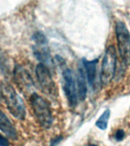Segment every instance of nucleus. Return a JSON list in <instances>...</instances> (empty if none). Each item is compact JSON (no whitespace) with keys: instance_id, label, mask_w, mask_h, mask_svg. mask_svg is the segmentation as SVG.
<instances>
[{"instance_id":"nucleus-1","label":"nucleus","mask_w":130,"mask_h":146,"mask_svg":"<svg viewBox=\"0 0 130 146\" xmlns=\"http://www.w3.org/2000/svg\"><path fill=\"white\" fill-rule=\"evenodd\" d=\"M2 98L6 103L8 110L15 118L24 120L26 116V110L24 101L11 84L4 82L2 84Z\"/></svg>"},{"instance_id":"nucleus-2","label":"nucleus","mask_w":130,"mask_h":146,"mask_svg":"<svg viewBox=\"0 0 130 146\" xmlns=\"http://www.w3.org/2000/svg\"><path fill=\"white\" fill-rule=\"evenodd\" d=\"M30 102L38 123L43 128L49 129L53 122V116L47 100L34 92L31 94Z\"/></svg>"},{"instance_id":"nucleus-3","label":"nucleus","mask_w":130,"mask_h":146,"mask_svg":"<svg viewBox=\"0 0 130 146\" xmlns=\"http://www.w3.org/2000/svg\"><path fill=\"white\" fill-rule=\"evenodd\" d=\"M116 41L121 61L125 66H130V33L125 23H116L115 27Z\"/></svg>"},{"instance_id":"nucleus-4","label":"nucleus","mask_w":130,"mask_h":146,"mask_svg":"<svg viewBox=\"0 0 130 146\" xmlns=\"http://www.w3.org/2000/svg\"><path fill=\"white\" fill-rule=\"evenodd\" d=\"M116 49L113 45H110L107 47L103 58L101 71H100V82L103 86H107L113 79L116 67Z\"/></svg>"},{"instance_id":"nucleus-5","label":"nucleus","mask_w":130,"mask_h":146,"mask_svg":"<svg viewBox=\"0 0 130 146\" xmlns=\"http://www.w3.org/2000/svg\"><path fill=\"white\" fill-rule=\"evenodd\" d=\"M35 72L36 79L42 91L51 98H56L58 91L56 85L52 79L50 68L43 63L40 62L36 65Z\"/></svg>"},{"instance_id":"nucleus-6","label":"nucleus","mask_w":130,"mask_h":146,"mask_svg":"<svg viewBox=\"0 0 130 146\" xmlns=\"http://www.w3.org/2000/svg\"><path fill=\"white\" fill-rule=\"evenodd\" d=\"M64 84L63 90L66 98L68 99L69 104L72 107H75L77 104L78 91H76L75 79L72 71L69 68H66L62 72Z\"/></svg>"},{"instance_id":"nucleus-7","label":"nucleus","mask_w":130,"mask_h":146,"mask_svg":"<svg viewBox=\"0 0 130 146\" xmlns=\"http://www.w3.org/2000/svg\"><path fill=\"white\" fill-rule=\"evenodd\" d=\"M13 76L15 82L21 90L25 91L31 90L34 85V82L28 72L22 66L19 65L15 66L13 70Z\"/></svg>"},{"instance_id":"nucleus-8","label":"nucleus","mask_w":130,"mask_h":146,"mask_svg":"<svg viewBox=\"0 0 130 146\" xmlns=\"http://www.w3.org/2000/svg\"><path fill=\"white\" fill-rule=\"evenodd\" d=\"M34 53L35 57L41 63L46 65L49 68L53 67V61L47 46V43H35L34 46Z\"/></svg>"},{"instance_id":"nucleus-9","label":"nucleus","mask_w":130,"mask_h":146,"mask_svg":"<svg viewBox=\"0 0 130 146\" xmlns=\"http://www.w3.org/2000/svg\"><path fill=\"white\" fill-rule=\"evenodd\" d=\"M0 130L4 132L10 139H16L18 138V132L15 127L11 123L6 114L0 109Z\"/></svg>"},{"instance_id":"nucleus-10","label":"nucleus","mask_w":130,"mask_h":146,"mask_svg":"<svg viewBox=\"0 0 130 146\" xmlns=\"http://www.w3.org/2000/svg\"><path fill=\"white\" fill-rule=\"evenodd\" d=\"M78 97L81 100H84L87 95V83L84 72L82 67H79L77 72Z\"/></svg>"},{"instance_id":"nucleus-11","label":"nucleus","mask_w":130,"mask_h":146,"mask_svg":"<svg viewBox=\"0 0 130 146\" xmlns=\"http://www.w3.org/2000/svg\"><path fill=\"white\" fill-rule=\"evenodd\" d=\"M83 65L86 71L87 78L89 84L92 86L94 82L95 81L96 70H97V64L98 62V59H94L92 61H88L86 59H83Z\"/></svg>"},{"instance_id":"nucleus-12","label":"nucleus","mask_w":130,"mask_h":146,"mask_svg":"<svg viewBox=\"0 0 130 146\" xmlns=\"http://www.w3.org/2000/svg\"><path fill=\"white\" fill-rule=\"evenodd\" d=\"M109 116H110V111H109V110H106L101 114V116H100V118L97 120V122H96V125H97L100 129H106L107 127V123H108Z\"/></svg>"},{"instance_id":"nucleus-13","label":"nucleus","mask_w":130,"mask_h":146,"mask_svg":"<svg viewBox=\"0 0 130 146\" xmlns=\"http://www.w3.org/2000/svg\"><path fill=\"white\" fill-rule=\"evenodd\" d=\"M125 136V132L123 129H119L116 131V134H115V139L117 141H122Z\"/></svg>"},{"instance_id":"nucleus-14","label":"nucleus","mask_w":130,"mask_h":146,"mask_svg":"<svg viewBox=\"0 0 130 146\" xmlns=\"http://www.w3.org/2000/svg\"><path fill=\"white\" fill-rule=\"evenodd\" d=\"M0 146H9L8 139L2 134H0Z\"/></svg>"},{"instance_id":"nucleus-15","label":"nucleus","mask_w":130,"mask_h":146,"mask_svg":"<svg viewBox=\"0 0 130 146\" xmlns=\"http://www.w3.org/2000/svg\"><path fill=\"white\" fill-rule=\"evenodd\" d=\"M62 139V136H58V137H56L55 139H53L51 141V146H56V145L61 141V140Z\"/></svg>"},{"instance_id":"nucleus-16","label":"nucleus","mask_w":130,"mask_h":146,"mask_svg":"<svg viewBox=\"0 0 130 146\" xmlns=\"http://www.w3.org/2000/svg\"><path fill=\"white\" fill-rule=\"evenodd\" d=\"M2 98V86H0V100Z\"/></svg>"},{"instance_id":"nucleus-17","label":"nucleus","mask_w":130,"mask_h":146,"mask_svg":"<svg viewBox=\"0 0 130 146\" xmlns=\"http://www.w3.org/2000/svg\"><path fill=\"white\" fill-rule=\"evenodd\" d=\"M89 146H98V145H90Z\"/></svg>"}]
</instances>
